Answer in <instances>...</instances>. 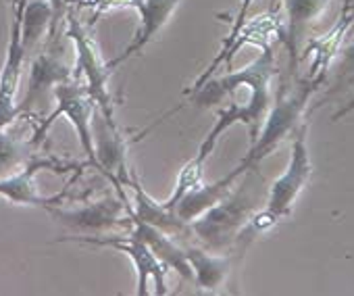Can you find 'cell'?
<instances>
[{
    "label": "cell",
    "instance_id": "3",
    "mask_svg": "<svg viewBox=\"0 0 354 296\" xmlns=\"http://www.w3.org/2000/svg\"><path fill=\"white\" fill-rule=\"evenodd\" d=\"M257 180H259L257 167L244 172L238 180V188L234 186L219 203H215L211 209H207L205 213H201L196 219L190 221L192 236L205 248L221 252L223 248L236 242L242 228L254 215L257 198H259L254 192Z\"/></svg>",
    "mask_w": 354,
    "mask_h": 296
},
{
    "label": "cell",
    "instance_id": "7",
    "mask_svg": "<svg viewBox=\"0 0 354 296\" xmlns=\"http://www.w3.org/2000/svg\"><path fill=\"white\" fill-rule=\"evenodd\" d=\"M69 36L73 38L75 42V48H77V69L86 75V92L90 94L92 102L100 107V113L104 117V121L117 129V123H115V115H113V102H111V96L106 92V80H109V69L106 65H100L96 55H94V48L84 32V28L80 26V21L75 17L69 19Z\"/></svg>",
    "mask_w": 354,
    "mask_h": 296
},
{
    "label": "cell",
    "instance_id": "11",
    "mask_svg": "<svg viewBox=\"0 0 354 296\" xmlns=\"http://www.w3.org/2000/svg\"><path fill=\"white\" fill-rule=\"evenodd\" d=\"M186 259L190 263L194 284L203 290H217L225 284L230 271H232V257H223L215 250H209L205 246H194L190 242H184Z\"/></svg>",
    "mask_w": 354,
    "mask_h": 296
},
{
    "label": "cell",
    "instance_id": "2",
    "mask_svg": "<svg viewBox=\"0 0 354 296\" xmlns=\"http://www.w3.org/2000/svg\"><path fill=\"white\" fill-rule=\"evenodd\" d=\"M321 82L323 80L306 77V80L298 82L294 88H286V86L279 88L277 98H275V102H271V109H269L257 138L250 142L248 153L238 163V167L232 169L227 176L238 180L244 172L254 169L265 157H269L275 151L286 136L294 133V129L300 125V119L306 111V104L310 102L313 94L321 86Z\"/></svg>",
    "mask_w": 354,
    "mask_h": 296
},
{
    "label": "cell",
    "instance_id": "9",
    "mask_svg": "<svg viewBox=\"0 0 354 296\" xmlns=\"http://www.w3.org/2000/svg\"><path fill=\"white\" fill-rule=\"evenodd\" d=\"M329 0H283L286 21H279V38L290 55V71L296 75L300 48L308 26L323 13Z\"/></svg>",
    "mask_w": 354,
    "mask_h": 296
},
{
    "label": "cell",
    "instance_id": "14",
    "mask_svg": "<svg viewBox=\"0 0 354 296\" xmlns=\"http://www.w3.org/2000/svg\"><path fill=\"white\" fill-rule=\"evenodd\" d=\"M203 182H205V163L198 161V159L194 157L192 161H188V163L182 167L180 176H177V184H175L173 194H171L162 205H165L167 209H173V211H175L177 203H180L186 194H190L192 190H196Z\"/></svg>",
    "mask_w": 354,
    "mask_h": 296
},
{
    "label": "cell",
    "instance_id": "6",
    "mask_svg": "<svg viewBox=\"0 0 354 296\" xmlns=\"http://www.w3.org/2000/svg\"><path fill=\"white\" fill-rule=\"evenodd\" d=\"M129 207L131 203L125 196H119V198H102L71 211L53 209V207H48V211L63 225L75 232H102L115 225H131Z\"/></svg>",
    "mask_w": 354,
    "mask_h": 296
},
{
    "label": "cell",
    "instance_id": "16",
    "mask_svg": "<svg viewBox=\"0 0 354 296\" xmlns=\"http://www.w3.org/2000/svg\"><path fill=\"white\" fill-rule=\"evenodd\" d=\"M28 159V148L11 133L0 129V178L7 176L11 169H17Z\"/></svg>",
    "mask_w": 354,
    "mask_h": 296
},
{
    "label": "cell",
    "instance_id": "4",
    "mask_svg": "<svg viewBox=\"0 0 354 296\" xmlns=\"http://www.w3.org/2000/svg\"><path fill=\"white\" fill-rule=\"evenodd\" d=\"M65 240L82 242V244H94V246H104V248H113L117 252L127 255L129 261L136 267V273H138L136 294L138 296L150 294V290H148V281L150 279L156 284L154 292L158 296L167 294V273L171 269L136 234H131V236H71V238H65Z\"/></svg>",
    "mask_w": 354,
    "mask_h": 296
},
{
    "label": "cell",
    "instance_id": "5",
    "mask_svg": "<svg viewBox=\"0 0 354 296\" xmlns=\"http://www.w3.org/2000/svg\"><path fill=\"white\" fill-rule=\"evenodd\" d=\"M55 96H57V111L50 115V119L42 125V129L36 133V140L38 142L44 131L48 129V125L59 117V115H67L69 121L75 125L77 129V136H80V142H82V148L84 153L88 155L92 167L100 169L98 165V157H96V146H94V133L90 129V123H92V113H94V102L90 98V94L86 92V86L82 84H71V82H61L57 88H55Z\"/></svg>",
    "mask_w": 354,
    "mask_h": 296
},
{
    "label": "cell",
    "instance_id": "17",
    "mask_svg": "<svg viewBox=\"0 0 354 296\" xmlns=\"http://www.w3.org/2000/svg\"><path fill=\"white\" fill-rule=\"evenodd\" d=\"M350 84H354V34L348 38V42L339 50L337 65L333 69V82H331L329 94H333L339 88H346Z\"/></svg>",
    "mask_w": 354,
    "mask_h": 296
},
{
    "label": "cell",
    "instance_id": "15",
    "mask_svg": "<svg viewBox=\"0 0 354 296\" xmlns=\"http://www.w3.org/2000/svg\"><path fill=\"white\" fill-rule=\"evenodd\" d=\"M48 17H50V9L44 3H32L26 7L24 19H21V44H24L26 53L40 38L42 30L48 24Z\"/></svg>",
    "mask_w": 354,
    "mask_h": 296
},
{
    "label": "cell",
    "instance_id": "13",
    "mask_svg": "<svg viewBox=\"0 0 354 296\" xmlns=\"http://www.w3.org/2000/svg\"><path fill=\"white\" fill-rule=\"evenodd\" d=\"M252 3H254V0H242V3H240V11H238V15H236V21H234V26H232V30H230L227 40H225L223 46H221V53L213 59V63L209 65V69L203 71V75L196 80V84H194L192 90H196V88H198L201 84H205L209 77H213L215 71H217L221 65H227V63L232 61V46H234V42H236V36H238L240 28H242V26L246 24V19H248V9H250ZM192 90H188V92H192Z\"/></svg>",
    "mask_w": 354,
    "mask_h": 296
},
{
    "label": "cell",
    "instance_id": "1",
    "mask_svg": "<svg viewBox=\"0 0 354 296\" xmlns=\"http://www.w3.org/2000/svg\"><path fill=\"white\" fill-rule=\"evenodd\" d=\"M306 133H308L306 123H300L294 129L292 155H290V163H288L286 172L273 182V186L267 194L265 207L248 219V223L242 228V232L238 234L234 244H242V248H246L257 234L273 228L277 221H281L283 217H288L292 213L294 203L298 201V196L306 188L310 174H313Z\"/></svg>",
    "mask_w": 354,
    "mask_h": 296
},
{
    "label": "cell",
    "instance_id": "8",
    "mask_svg": "<svg viewBox=\"0 0 354 296\" xmlns=\"http://www.w3.org/2000/svg\"><path fill=\"white\" fill-rule=\"evenodd\" d=\"M121 3L125 7H131L138 11L140 26H138L129 46L119 57H115L111 63H106L109 71H113L115 67H119L123 61L131 59L133 55L142 53L146 48V44H150V40L165 28V24L169 21V17L173 15V11L177 9V5H180L182 0H121Z\"/></svg>",
    "mask_w": 354,
    "mask_h": 296
},
{
    "label": "cell",
    "instance_id": "18",
    "mask_svg": "<svg viewBox=\"0 0 354 296\" xmlns=\"http://www.w3.org/2000/svg\"><path fill=\"white\" fill-rule=\"evenodd\" d=\"M352 111H354V96H352V98H350V100H348V102H346L344 107H339V109H337V111L333 113V117H331V119H333V121H339L342 117L350 115Z\"/></svg>",
    "mask_w": 354,
    "mask_h": 296
},
{
    "label": "cell",
    "instance_id": "10",
    "mask_svg": "<svg viewBox=\"0 0 354 296\" xmlns=\"http://www.w3.org/2000/svg\"><path fill=\"white\" fill-rule=\"evenodd\" d=\"M131 225H133V232L142 242H146V246L173 271L180 273L184 279L188 281H194V275H192V269H190V263L186 259V248H184V242L173 238L171 234L162 232L160 228L156 225H150L142 219H136L131 217Z\"/></svg>",
    "mask_w": 354,
    "mask_h": 296
},
{
    "label": "cell",
    "instance_id": "12",
    "mask_svg": "<svg viewBox=\"0 0 354 296\" xmlns=\"http://www.w3.org/2000/svg\"><path fill=\"white\" fill-rule=\"evenodd\" d=\"M71 75V71L67 67H63L57 59L42 55L36 59L34 67H32V77H30V90H28V98L24 102V111L30 109L36 100H40V96L44 94V90L53 84H61L67 82Z\"/></svg>",
    "mask_w": 354,
    "mask_h": 296
}]
</instances>
